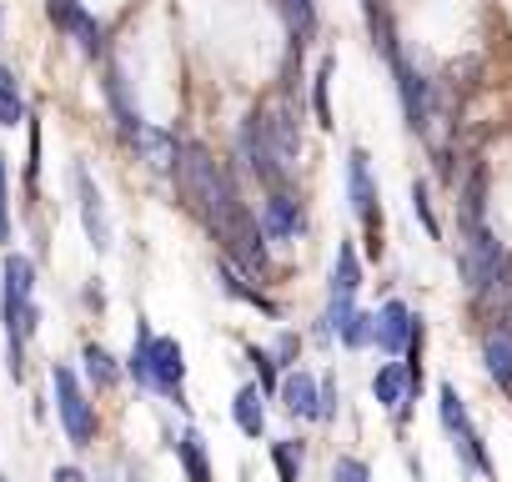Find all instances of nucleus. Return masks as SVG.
Returning a JSON list of instances; mask_svg holds the SVG:
<instances>
[{"label":"nucleus","instance_id":"obj_1","mask_svg":"<svg viewBox=\"0 0 512 482\" xmlns=\"http://www.w3.org/2000/svg\"><path fill=\"white\" fill-rule=\"evenodd\" d=\"M176 186H181V196H186V206L211 226L221 211H231L241 196H236V186H231V176L211 161V151L206 146H196V141H186L181 151H176Z\"/></svg>","mask_w":512,"mask_h":482},{"label":"nucleus","instance_id":"obj_28","mask_svg":"<svg viewBox=\"0 0 512 482\" xmlns=\"http://www.w3.org/2000/svg\"><path fill=\"white\" fill-rule=\"evenodd\" d=\"M332 66H337V61L327 56V61H322V71H317V121H322V126H332V106H327V81H332Z\"/></svg>","mask_w":512,"mask_h":482},{"label":"nucleus","instance_id":"obj_13","mask_svg":"<svg viewBox=\"0 0 512 482\" xmlns=\"http://www.w3.org/2000/svg\"><path fill=\"white\" fill-rule=\"evenodd\" d=\"M372 337H377V347H382L387 357L402 352L407 337H412V312H407V302H387V307L372 317Z\"/></svg>","mask_w":512,"mask_h":482},{"label":"nucleus","instance_id":"obj_21","mask_svg":"<svg viewBox=\"0 0 512 482\" xmlns=\"http://www.w3.org/2000/svg\"><path fill=\"white\" fill-rule=\"evenodd\" d=\"M482 352H487V372H492L502 387H512V332H502V327H497V332L487 337V347H482Z\"/></svg>","mask_w":512,"mask_h":482},{"label":"nucleus","instance_id":"obj_12","mask_svg":"<svg viewBox=\"0 0 512 482\" xmlns=\"http://www.w3.org/2000/svg\"><path fill=\"white\" fill-rule=\"evenodd\" d=\"M71 181H76V191H81V221H86L91 247H96V252H106V247H111V226H106L101 191H96V181H91V171H86V166H71Z\"/></svg>","mask_w":512,"mask_h":482},{"label":"nucleus","instance_id":"obj_32","mask_svg":"<svg viewBox=\"0 0 512 482\" xmlns=\"http://www.w3.org/2000/svg\"><path fill=\"white\" fill-rule=\"evenodd\" d=\"M272 457H277V472H282V482H297V462H292V447H277Z\"/></svg>","mask_w":512,"mask_h":482},{"label":"nucleus","instance_id":"obj_18","mask_svg":"<svg viewBox=\"0 0 512 482\" xmlns=\"http://www.w3.org/2000/svg\"><path fill=\"white\" fill-rule=\"evenodd\" d=\"M231 417H236V427H241L246 437H262V427H267L262 387H241V392H236V402H231Z\"/></svg>","mask_w":512,"mask_h":482},{"label":"nucleus","instance_id":"obj_24","mask_svg":"<svg viewBox=\"0 0 512 482\" xmlns=\"http://www.w3.org/2000/svg\"><path fill=\"white\" fill-rule=\"evenodd\" d=\"M36 292V267L26 257H6V297H26Z\"/></svg>","mask_w":512,"mask_h":482},{"label":"nucleus","instance_id":"obj_6","mask_svg":"<svg viewBox=\"0 0 512 482\" xmlns=\"http://www.w3.org/2000/svg\"><path fill=\"white\" fill-rule=\"evenodd\" d=\"M56 407H61L66 437L76 447H86L96 437V412H91V402H86V392H81V382H76L71 367H56Z\"/></svg>","mask_w":512,"mask_h":482},{"label":"nucleus","instance_id":"obj_3","mask_svg":"<svg viewBox=\"0 0 512 482\" xmlns=\"http://www.w3.org/2000/svg\"><path fill=\"white\" fill-rule=\"evenodd\" d=\"M131 372L146 382V387H161L181 402V377H186V357H181V342L176 337H151L141 327L136 337V352H131Z\"/></svg>","mask_w":512,"mask_h":482},{"label":"nucleus","instance_id":"obj_31","mask_svg":"<svg viewBox=\"0 0 512 482\" xmlns=\"http://www.w3.org/2000/svg\"><path fill=\"white\" fill-rule=\"evenodd\" d=\"M0 241H11V196H6V156H0Z\"/></svg>","mask_w":512,"mask_h":482},{"label":"nucleus","instance_id":"obj_17","mask_svg":"<svg viewBox=\"0 0 512 482\" xmlns=\"http://www.w3.org/2000/svg\"><path fill=\"white\" fill-rule=\"evenodd\" d=\"M106 96H111V111H116V121H121V131H126V141H131L146 121H141V111H136L131 96H126V76H121V66L106 71Z\"/></svg>","mask_w":512,"mask_h":482},{"label":"nucleus","instance_id":"obj_11","mask_svg":"<svg viewBox=\"0 0 512 482\" xmlns=\"http://www.w3.org/2000/svg\"><path fill=\"white\" fill-rule=\"evenodd\" d=\"M387 56H392V71H397V86H402L407 126H412V131H427V121H432V86L402 61V51H387Z\"/></svg>","mask_w":512,"mask_h":482},{"label":"nucleus","instance_id":"obj_5","mask_svg":"<svg viewBox=\"0 0 512 482\" xmlns=\"http://www.w3.org/2000/svg\"><path fill=\"white\" fill-rule=\"evenodd\" d=\"M256 121H262V136H267L272 161H277L282 171H292V166H297V156H302V131H297V111H292V101L282 96L277 106L256 111Z\"/></svg>","mask_w":512,"mask_h":482},{"label":"nucleus","instance_id":"obj_22","mask_svg":"<svg viewBox=\"0 0 512 482\" xmlns=\"http://www.w3.org/2000/svg\"><path fill=\"white\" fill-rule=\"evenodd\" d=\"M372 392H377V402H382V407H402V392H407V377H402V367H397V362L377 367V382H372Z\"/></svg>","mask_w":512,"mask_h":482},{"label":"nucleus","instance_id":"obj_26","mask_svg":"<svg viewBox=\"0 0 512 482\" xmlns=\"http://www.w3.org/2000/svg\"><path fill=\"white\" fill-rule=\"evenodd\" d=\"M287 16H292V26H297V46H302V36H312V26H317L312 0H287Z\"/></svg>","mask_w":512,"mask_h":482},{"label":"nucleus","instance_id":"obj_15","mask_svg":"<svg viewBox=\"0 0 512 482\" xmlns=\"http://www.w3.org/2000/svg\"><path fill=\"white\" fill-rule=\"evenodd\" d=\"M277 387H282V402L292 417H317V377L312 372H287Z\"/></svg>","mask_w":512,"mask_h":482},{"label":"nucleus","instance_id":"obj_19","mask_svg":"<svg viewBox=\"0 0 512 482\" xmlns=\"http://www.w3.org/2000/svg\"><path fill=\"white\" fill-rule=\"evenodd\" d=\"M131 146H141L146 166H156V171H171V166H176V151H181L166 131H151V126H141V131L131 136Z\"/></svg>","mask_w":512,"mask_h":482},{"label":"nucleus","instance_id":"obj_16","mask_svg":"<svg viewBox=\"0 0 512 482\" xmlns=\"http://www.w3.org/2000/svg\"><path fill=\"white\" fill-rule=\"evenodd\" d=\"M362 287V262L352 252V241H342L337 247V267H332V302H352Z\"/></svg>","mask_w":512,"mask_h":482},{"label":"nucleus","instance_id":"obj_30","mask_svg":"<svg viewBox=\"0 0 512 482\" xmlns=\"http://www.w3.org/2000/svg\"><path fill=\"white\" fill-rule=\"evenodd\" d=\"M412 211H417V216H422V226L437 236V216H432V201H427V186H422V181L412 186Z\"/></svg>","mask_w":512,"mask_h":482},{"label":"nucleus","instance_id":"obj_10","mask_svg":"<svg viewBox=\"0 0 512 482\" xmlns=\"http://www.w3.org/2000/svg\"><path fill=\"white\" fill-rule=\"evenodd\" d=\"M46 11H51V21H56L71 41H81L86 56H101V51H106V31H101V21L81 6V0H46Z\"/></svg>","mask_w":512,"mask_h":482},{"label":"nucleus","instance_id":"obj_34","mask_svg":"<svg viewBox=\"0 0 512 482\" xmlns=\"http://www.w3.org/2000/svg\"><path fill=\"white\" fill-rule=\"evenodd\" d=\"M56 482H86V477H81L76 467H61V472H56Z\"/></svg>","mask_w":512,"mask_h":482},{"label":"nucleus","instance_id":"obj_23","mask_svg":"<svg viewBox=\"0 0 512 482\" xmlns=\"http://www.w3.org/2000/svg\"><path fill=\"white\" fill-rule=\"evenodd\" d=\"M176 452H181V462H186V477H191V482H211V462H206V452H201V437H196V432H181Z\"/></svg>","mask_w":512,"mask_h":482},{"label":"nucleus","instance_id":"obj_33","mask_svg":"<svg viewBox=\"0 0 512 482\" xmlns=\"http://www.w3.org/2000/svg\"><path fill=\"white\" fill-rule=\"evenodd\" d=\"M251 362H256V372H262V382H267V387L277 382V372H272V357H267V352H251Z\"/></svg>","mask_w":512,"mask_h":482},{"label":"nucleus","instance_id":"obj_2","mask_svg":"<svg viewBox=\"0 0 512 482\" xmlns=\"http://www.w3.org/2000/svg\"><path fill=\"white\" fill-rule=\"evenodd\" d=\"M211 236L221 241V252H226L241 272H251V277L267 272V236H262V226H256V216H251L241 201L211 221Z\"/></svg>","mask_w":512,"mask_h":482},{"label":"nucleus","instance_id":"obj_29","mask_svg":"<svg viewBox=\"0 0 512 482\" xmlns=\"http://www.w3.org/2000/svg\"><path fill=\"white\" fill-rule=\"evenodd\" d=\"M342 342H352V347L372 342V317H367V312H352V317H347V327H342Z\"/></svg>","mask_w":512,"mask_h":482},{"label":"nucleus","instance_id":"obj_8","mask_svg":"<svg viewBox=\"0 0 512 482\" xmlns=\"http://www.w3.org/2000/svg\"><path fill=\"white\" fill-rule=\"evenodd\" d=\"M236 156H241V166L256 176V181H267L272 191H282V181H287V171L272 161V151H267V136H262V121H256V111L241 121V136H236Z\"/></svg>","mask_w":512,"mask_h":482},{"label":"nucleus","instance_id":"obj_4","mask_svg":"<svg viewBox=\"0 0 512 482\" xmlns=\"http://www.w3.org/2000/svg\"><path fill=\"white\" fill-rule=\"evenodd\" d=\"M347 186H352V211L367 231V257H382V211H377V186L367 171V151L347 156Z\"/></svg>","mask_w":512,"mask_h":482},{"label":"nucleus","instance_id":"obj_9","mask_svg":"<svg viewBox=\"0 0 512 482\" xmlns=\"http://www.w3.org/2000/svg\"><path fill=\"white\" fill-rule=\"evenodd\" d=\"M507 257H502V247L487 236V226L477 221V226H467V241H462V272H467V287L472 292H482L492 277H497V267H502Z\"/></svg>","mask_w":512,"mask_h":482},{"label":"nucleus","instance_id":"obj_27","mask_svg":"<svg viewBox=\"0 0 512 482\" xmlns=\"http://www.w3.org/2000/svg\"><path fill=\"white\" fill-rule=\"evenodd\" d=\"M332 482H372V472H367L362 457H337L332 462Z\"/></svg>","mask_w":512,"mask_h":482},{"label":"nucleus","instance_id":"obj_7","mask_svg":"<svg viewBox=\"0 0 512 482\" xmlns=\"http://www.w3.org/2000/svg\"><path fill=\"white\" fill-rule=\"evenodd\" d=\"M437 402H442V422H447V432H452V447H457V457L487 472L492 462H487V452H482V437H477V427L467 422V407H462V397H457V387H452V382H442V392H437Z\"/></svg>","mask_w":512,"mask_h":482},{"label":"nucleus","instance_id":"obj_25","mask_svg":"<svg viewBox=\"0 0 512 482\" xmlns=\"http://www.w3.org/2000/svg\"><path fill=\"white\" fill-rule=\"evenodd\" d=\"M86 372H91L96 387H116V377H121V367L111 362L106 347H86Z\"/></svg>","mask_w":512,"mask_h":482},{"label":"nucleus","instance_id":"obj_20","mask_svg":"<svg viewBox=\"0 0 512 482\" xmlns=\"http://www.w3.org/2000/svg\"><path fill=\"white\" fill-rule=\"evenodd\" d=\"M26 121V101H21V81L11 66H0V126H21Z\"/></svg>","mask_w":512,"mask_h":482},{"label":"nucleus","instance_id":"obj_14","mask_svg":"<svg viewBox=\"0 0 512 482\" xmlns=\"http://www.w3.org/2000/svg\"><path fill=\"white\" fill-rule=\"evenodd\" d=\"M256 226H262V236H277V241L297 236V231H302V206H297V196H287V191H272V201H267V216L256 221Z\"/></svg>","mask_w":512,"mask_h":482}]
</instances>
